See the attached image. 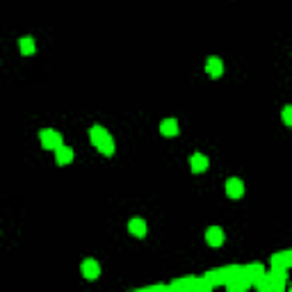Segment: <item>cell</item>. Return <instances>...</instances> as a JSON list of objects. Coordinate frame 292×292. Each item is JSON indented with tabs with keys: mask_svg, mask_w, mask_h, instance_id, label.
Listing matches in <instances>:
<instances>
[{
	"mask_svg": "<svg viewBox=\"0 0 292 292\" xmlns=\"http://www.w3.org/2000/svg\"><path fill=\"white\" fill-rule=\"evenodd\" d=\"M89 140H92V144L96 146L103 155H112L114 153V140L110 137V133L103 126H92V128H89Z\"/></svg>",
	"mask_w": 292,
	"mask_h": 292,
	"instance_id": "6da1fadb",
	"label": "cell"
},
{
	"mask_svg": "<svg viewBox=\"0 0 292 292\" xmlns=\"http://www.w3.org/2000/svg\"><path fill=\"white\" fill-rule=\"evenodd\" d=\"M39 140H41V146L46 148V151H55L57 146L64 144V140H62V133H57V130H41V135H39Z\"/></svg>",
	"mask_w": 292,
	"mask_h": 292,
	"instance_id": "7a4b0ae2",
	"label": "cell"
},
{
	"mask_svg": "<svg viewBox=\"0 0 292 292\" xmlns=\"http://www.w3.org/2000/svg\"><path fill=\"white\" fill-rule=\"evenodd\" d=\"M82 276H85V279H89V281H96L98 276H101V265H98L96 260L87 258L85 263H82Z\"/></svg>",
	"mask_w": 292,
	"mask_h": 292,
	"instance_id": "3957f363",
	"label": "cell"
},
{
	"mask_svg": "<svg viewBox=\"0 0 292 292\" xmlns=\"http://www.w3.org/2000/svg\"><path fill=\"white\" fill-rule=\"evenodd\" d=\"M226 194L231 199H242L244 194V183L240 178H228L226 180Z\"/></svg>",
	"mask_w": 292,
	"mask_h": 292,
	"instance_id": "277c9868",
	"label": "cell"
},
{
	"mask_svg": "<svg viewBox=\"0 0 292 292\" xmlns=\"http://www.w3.org/2000/svg\"><path fill=\"white\" fill-rule=\"evenodd\" d=\"M224 240L226 238H224V231L219 226H210L206 231V242L210 244V247H222Z\"/></svg>",
	"mask_w": 292,
	"mask_h": 292,
	"instance_id": "5b68a950",
	"label": "cell"
},
{
	"mask_svg": "<svg viewBox=\"0 0 292 292\" xmlns=\"http://www.w3.org/2000/svg\"><path fill=\"white\" fill-rule=\"evenodd\" d=\"M206 73L210 78H222L224 76V62L219 57H210L206 62Z\"/></svg>",
	"mask_w": 292,
	"mask_h": 292,
	"instance_id": "8992f818",
	"label": "cell"
},
{
	"mask_svg": "<svg viewBox=\"0 0 292 292\" xmlns=\"http://www.w3.org/2000/svg\"><path fill=\"white\" fill-rule=\"evenodd\" d=\"M128 231L133 233L135 238H144L148 228H146V222L142 219V217H133V219L128 222Z\"/></svg>",
	"mask_w": 292,
	"mask_h": 292,
	"instance_id": "52a82bcc",
	"label": "cell"
},
{
	"mask_svg": "<svg viewBox=\"0 0 292 292\" xmlns=\"http://www.w3.org/2000/svg\"><path fill=\"white\" fill-rule=\"evenodd\" d=\"M189 164H192V171L194 173H203L208 167H210V162H208V157L203 155V153H194L192 160H189Z\"/></svg>",
	"mask_w": 292,
	"mask_h": 292,
	"instance_id": "ba28073f",
	"label": "cell"
},
{
	"mask_svg": "<svg viewBox=\"0 0 292 292\" xmlns=\"http://www.w3.org/2000/svg\"><path fill=\"white\" fill-rule=\"evenodd\" d=\"M55 160H57V164H62V167H64V164H69L71 160H73V151H71L69 146H57V148H55Z\"/></svg>",
	"mask_w": 292,
	"mask_h": 292,
	"instance_id": "9c48e42d",
	"label": "cell"
},
{
	"mask_svg": "<svg viewBox=\"0 0 292 292\" xmlns=\"http://www.w3.org/2000/svg\"><path fill=\"white\" fill-rule=\"evenodd\" d=\"M290 263H292L290 251H283V254H279V256H274V258H272L274 270H288V267H290Z\"/></svg>",
	"mask_w": 292,
	"mask_h": 292,
	"instance_id": "30bf717a",
	"label": "cell"
},
{
	"mask_svg": "<svg viewBox=\"0 0 292 292\" xmlns=\"http://www.w3.org/2000/svg\"><path fill=\"white\" fill-rule=\"evenodd\" d=\"M160 133H162L164 137L178 135V121H176V119H164L162 124H160Z\"/></svg>",
	"mask_w": 292,
	"mask_h": 292,
	"instance_id": "8fae6325",
	"label": "cell"
},
{
	"mask_svg": "<svg viewBox=\"0 0 292 292\" xmlns=\"http://www.w3.org/2000/svg\"><path fill=\"white\" fill-rule=\"evenodd\" d=\"M18 50H21L23 55H34V50H37V46H34V39L32 37H23L21 41H18Z\"/></svg>",
	"mask_w": 292,
	"mask_h": 292,
	"instance_id": "7c38bea8",
	"label": "cell"
},
{
	"mask_svg": "<svg viewBox=\"0 0 292 292\" xmlns=\"http://www.w3.org/2000/svg\"><path fill=\"white\" fill-rule=\"evenodd\" d=\"M283 124L292 126V105H286V108H283Z\"/></svg>",
	"mask_w": 292,
	"mask_h": 292,
	"instance_id": "4fadbf2b",
	"label": "cell"
}]
</instances>
